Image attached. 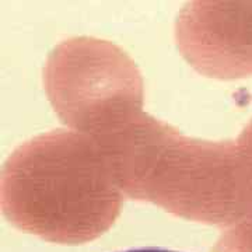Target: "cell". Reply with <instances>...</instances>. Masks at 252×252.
Returning a JSON list of instances; mask_svg holds the SVG:
<instances>
[{
    "label": "cell",
    "instance_id": "cell-1",
    "mask_svg": "<svg viewBox=\"0 0 252 252\" xmlns=\"http://www.w3.org/2000/svg\"><path fill=\"white\" fill-rule=\"evenodd\" d=\"M119 252H180L174 251V250H167V248H158V247H143V248H130L125 251Z\"/></svg>",
    "mask_w": 252,
    "mask_h": 252
}]
</instances>
